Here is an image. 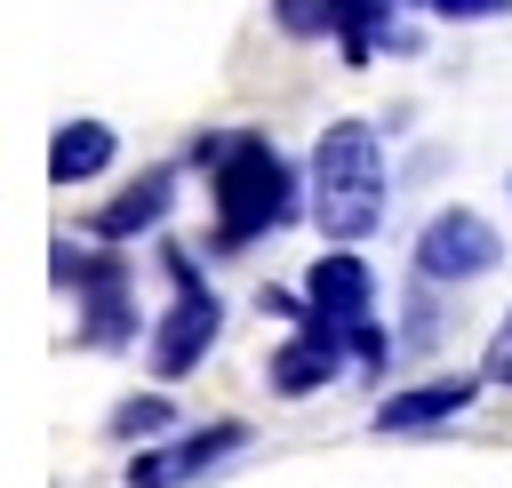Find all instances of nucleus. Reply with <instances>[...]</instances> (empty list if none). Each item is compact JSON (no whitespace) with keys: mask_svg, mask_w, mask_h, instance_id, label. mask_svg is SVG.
Here are the masks:
<instances>
[{"mask_svg":"<svg viewBox=\"0 0 512 488\" xmlns=\"http://www.w3.org/2000/svg\"><path fill=\"white\" fill-rule=\"evenodd\" d=\"M192 160L208 168V192H216V232H208L216 256H240V248H256V240H272L304 216V184H296V168L280 160L272 136H256V128L200 136Z\"/></svg>","mask_w":512,"mask_h":488,"instance_id":"f257e3e1","label":"nucleus"},{"mask_svg":"<svg viewBox=\"0 0 512 488\" xmlns=\"http://www.w3.org/2000/svg\"><path fill=\"white\" fill-rule=\"evenodd\" d=\"M104 432L120 440V448H144V440H168L176 432V400L168 392H128L112 416H104Z\"/></svg>","mask_w":512,"mask_h":488,"instance_id":"9b49d317","label":"nucleus"},{"mask_svg":"<svg viewBox=\"0 0 512 488\" xmlns=\"http://www.w3.org/2000/svg\"><path fill=\"white\" fill-rule=\"evenodd\" d=\"M384 192H392L384 136L368 120H328L320 144H312V216H320V232L344 240V248H360L384 224Z\"/></svg>","mask_w":512,"mask_h":488,"instance_id":"f03ea898","label":"nucleus"},{"mask_svg":"<svg viewBox=\"0 0 512 488\" xmlns=\"http://www.w3.org/2000/svg\"><path fill=\"white\" fill-rule=\"evenodd\" d=\"M352 360H344V344L320 328V320H296L288 328V344L264 360V384H272V400H312L320 384H336Z\"/></svg>","mask_w":512,"mask_h":488,"instance_id":"6e6552de","label":"nucleus"},{"mask_svg":"<svg viewBox=\"0 0 512 488\" xmlns=\"http://www.w3.org/2000/svg\"><path fill=\"white\" fill-rule=\"evenodd\" d=\"M272 24L288 40H320V32H336V0H272Z\"/></svg>","mask_w":512,"mask_h":488,"instance_id":"f8f14e48","label":"nucleus"},{"mask_svg":"<svg viewBox=\"0 0 512 488\" xmlns=\"http://www.w3.org/2000/svg\"><path fill=\"white\" fill-rule=\"evenodd\" d=\"M112 152H120L112 120H64L56 144H48V184H88V176L112 168Z\"/></svg>","mask_w":512,"mask_h":488,"instance_id":"9d476101","label":"nucleus"},{"mask_svg":"<svg viewBox=\"0 0 512 488\" xmlns=\"http://www.w3.org/2000/svg\"><path fill=\"white\" fill-rule=\"evenodd\" d=\"M416 8H432V16H448V24H488V16H512V0H416Z\"/></svg>","mask_w":512,"mask_h":488,"instance_id":"ddd939ff","label":"nucleus"},{"mask_svg":"<svg viewBox=\"0 0 512 488\" xmlns=\"http://www.w3.org/2000/svg\"><path fill=\"white\" fill-rule=\"evenodd\" d=\"M496 264H504V232H496L480 208H440V216L416 232V280H432V288L488 280Z\"/></svg>","mask_w":512,"mask_h":488,"instance_id":"39448f33","label":"nucleus"},{"mask_svg":"<svg viewBox=\"0 0 512 488\" xmlns=\"http://www.w3.org/2000/svg\"><path fill=\"white\" fill-rule=\"evenodd\" d=\"M56 280L72 288L80 280V344L88 352H128L144 312H136V272L128 256L96 248V256H72V240H56Z\"/></svg>","mask_w":512,"mask_h":488,"instance_id":"7ed1b4c3","label":"nucleus"},{"mask_svg":"<svg viewBox=\"0 0 512 488\" xmlns=\"http://www.w3.org/2000/svg\"><path fill=\"white\" fill-rule=\"evenodd\" d=\"M168 208H176V168H144L128 192H112V200L88 216V232H96V240H136V232L168 224Z\"/></svg>","mask_w":512,"mask_h":488,"instance_id":"1a4fd4ad","label":"nucleus"},{"mask_svg":"<svg viewBox=\"0 0 512 488\" xmlns=\"http://www.w3.org/2000/svg\"><path fill=\"white\" fill-rule=\"evenodd\" d=\"M480 384L488 376H424V384H400V392H384L376 408H368V432H432V424H448V416H464L472 400H480Z\"/></svg>","mask_w":512,"mask_h":488,"instance_id":"0eeeda50","label":"nucleus"},{"mask_svg":"<svg viewBox=\"0 0 512 488\" xmlns=\"http://www.w3.org/2000/svg\"><path fill=\"white\" fill-rule=\"evenodd\" d=\"M216 336H224V304H216V288L208 280H184L176 296H168V312L152 320V344H144V360H152V376H192L208 352H216Z\"/></svg>","mask_w":512,"mask_h":488,"instance_id":"423d86ee","label":"nucleus"},{"mask_svg":"<svg viewBox=\"0 0 512 488\" xmlns=\"http://www.w3.org/2000/svg\"><path fill=\"white\" fill-rule=\"evenodd\" d=\"M248 440H256V432H248L240 416H216V424H192V432H168V440L128 448L120 480H128V488H192V480L224 472L232 456H248Z\"/></svg>","mask_w":512,"mask_h":488,"instance_id":"20e7f679","label":"nucleus"},{"mask_svg":"<svg viewBox=\"0 0 512 488\" xmlns=\"http://www.w3.org/2000/svg\"><path fill=\"white\" fill-rule=\"evenodd\" d=\"M480 376H488V384H512V312L496 320V336H488V352H480Z\"/></svg>","mask_w":512,"mask_h":488,"instance_id":"4468645a","label":"nucleus"},{"mask_svg":"<svg viewBox=\"0 0 512 488\" xmlns=\"http://www.w3.org/2000/svg\"><path fill=\"white\" fill-rule=\"evenodd\" d=\"M504 184H512V176H504Z\"/></svg>","mask_w":512,"mask_h":488,"instance_id":"2eb2a0df","label":"nucleus"}]
</instances>
